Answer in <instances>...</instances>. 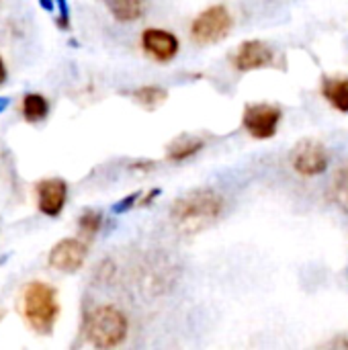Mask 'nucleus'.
I'll return each mask as SVG.
<instances>
[{"label":"nucleus","mask_w":348,"mask_h":350,"mask_svg":"<svg viewBox=\"0 0 348 350\" xmlns=\"http://www.w3.org/2000/svg\"><path fill=\"white\" fill-rule=\"evenodd\" d=\"M105 4L119 23H133L146 12V0H105Z\"/></svg>","instance_id":"11"},{"label":"nucleus","mask_w":348,"mask_h":350,"mask_svg":"<svg viewBox=\"0 0 348 350\" xmlns=\"http://www.w3.org/2000/svg\"><path fill=\"white\" fill-rule=\"evenodd\" d=\"M232 25H234V18L230 10L224 4H213L195 16L191 25V37L201 45L217 43L230 35Z\"/></svg>","instance_id":"4"},{"label":"nucleus","mask_w":348,"mask_h":350,"mask_svg":"<svg viewBox=\"0 0 348 350\" xmlns=\"http://www.w3.org/2000/svg\"><path fill=\"white\" fill-rule=\"evenodd\" d=\"M59 2V8H62V16H57V25L62 29H68V6H66V0H57Z\"/></svg>","instance_id":"19"},{"label":"nucleus","mask_w":348,"mask_h":350,"mask_svg":"<svg viewBox=\"0 0 348 350\" xmlns=\"http://www.w3.org/2000/svg\"><path fill=\"white\" fill-rule=\"evenodd\" d=\"M103 228V215L98 211H84L78 219V230L84 238H94L98 234V230Z\"/></svg>","instance_id":"17"},{"label":"nucleus","mask_w":348,"mask_h":350,"mask_svg":"<svg viewBox=\"0 0 348 350\" xmlns=\"http://www.w3.org/2000/svg\"><path fill=\"white\" fill-rule=\"evenodd\" d=\"M224 197L213 189H197L178 197L170 209V221L183 236H195L213 226L224 211Z\"/></svg>","instance_id":"1"},{"label":"nucleus","mask_w":348,"mask_h":350,"mask_svg":"<svg viewBox=\"0 0 348 350\" xmlns=\"http://www.w3.org/2000/svg\"><path fill=\"white\" fill-rule=\"evenodd\" d=\"M37 193V207L47 217H57L68 199V185L62 178H45L35 185Z\"/></svg>","instance_id":"8"},{"label":"nucleus","mask_w":348,"mask_h":350,"mask_svg":"<svg viewBox=\"0 0 348 350\" xmlns=\"http://www.w3.org/2000/svg\"><path fill=\"white\" fill-rule=\"evenodd\" d=\"M135 203H139V193H135V195H129V197H125L123 201H119V203L113 207V211H115V213H123V211L131 209Z\"/></svg>","instance_id":"18"},{"label":"nucleus","mask_w":348,"mask_h":350,"mask_svg":"<svg viewBox=\"0 0 348 350\" xmlns=\"http://www.w3.org/2000/svg\"><path fill=\"white\" fill-rule=\"evenodd\" d=\"M205 148V139L201 137H193V135H180L176 137L170 146H168V160L172 162H183L193 158L195 154H199Z\"/></svg>","instance_id":"12"},{"label":"nucleus","mask_w":348,"mask_h":350,"mask_svg":"<svg viewBox=\"0 0 348 350\" xmlns=\"http://www.w3.org/2000/svg\"><path fill=\"white\" fill-rule=\"evenodd\" d=\"M86 256H88V246L82 240L64 238L49 250L47 262L51 269L59 273H76L78 269H82Z\"/></svg>","instance_id":"7"},{"label":"nucleus","mask_w":348,"mask_h":350,"mask_svg":"<svg viewBox=\"0 0 348 350\" xmlns=\"http://www.w3.org/2000/svg\"><path fill=\"white\" fill-rule=\"evenodd\" d=\"M41 2V6L45 8V10H51L53 8V0H39Z\"/></svg>","instance_id":"21"},{"label":"nucleus","mask_w":348,"mask_h":350,"mask_svg":"<svg viewBox=\"0 0 348 350\" xmlns=\"http://www.w3.org/2000/svg\"><path fill=\"white\" fill-rule=\"evenodd\" d=\"M131 96L146 109H156L160 107L166 98H168V90L162 88V86H156V84H150V86H139L137 90L131 92Z\"/></svg>","instance_id":"15"},{"label":"nucleus","mask_w":348,"mask_h":350,"mask_svg":"<svg viewBox=\"0 0 348 350\" xmlns=\"http://www.w3.org/2000/svg\"><path fill=\"white\" fill-rule=\"evenodd\" d=\"M332 199L334 203L348 213V166H343L332 183Z\"/></svg>","instance_id":"16"},{"label":"nucleus","mask_w":348,"mask_h":350,"mask_svg":"<svg viewBox=\"0 0 348 350\" xmlns=\"http://www.w3.org/2000/svg\"><path fill=\"white\" fill-rule=\"evenodd\" d=\"M324 98L340 113H348V78H328L322 84Z\"/></svg>","instance_id":"13"},{"label":"nucleus","mask_w":348,"mask_h":350,"mask_svg":"<svg viewBox=\"0 0 348 350\" xmlns=\"http://www.w3.org/2000/svg\"><path fill=\"white\" fill-rule=\"evenodd\" d=\"M6 105H8V98H4V96H0V113L6 109Z\"/></svg>","instance_id":"22"},{"label":"nucleus","mask_w":348,"mask_h":350,"mask_svg":"<svg viewBox=\"0 0 348 350\" xmlns=\"http://www.w3.org/2000/svg\"><path fill=\"white\" fill-rule=\"evenodd\" d=\"M21 111H23V117L27 123H39L47 117L49 113V103L43 94H37V92H31V94H25L23 96V105H21Z\"/></svg>","instance_id":"14"},{"label":"nucleus","mask_w":348,"mask_h":350,"mask_svg":"<svg viewBox=\"0 0 348 350\" xmlns=\"http://www.w3.org/2000/svg\"><path fill=\"white\" fill-rule=\"evenodd\" d=\"M283 113L275 105L267 103H252L244 109L242 125L254 139H271L279 125H281Z\"/></svg>","instance_id":"5"},{"label":"nucleus","mask_w":348,"mask_h":350,"mask_svg":"<svg viewBox=\"0 0 348 350\" xmlns=\"http://www.w3.org/2000/svg\"><path fill=\"white\" fill-rule=\"evenodd\" d=\"M23 316L41 336H49L59 316L57 293L43 281H31L23 291Z\"/></svg>","instance_id":"2"},{"label":"nucleus","mask_w":348,"mask_h":350,"mask_svg":"<svg viewBox=\"0 0 348 350\" xmlns=\"http://www.w3.org/2000/svg\"><path fill=\"white\" fill-rule=\"evenodd\" d=\"M4 80H6V66L0 57V84H4Z\"/></svg>","instance_id":"20"},{"label":"nucleus","mask_w":348,"mask_h":350,"mask_svg":"<svg viewBox=\"0 0 348 350\" xmlns=\"http://www.w3.org/2000/svg\"><path fill=\"white\" fill-rule=\"evenodd\" d=\"M129 324L121 310L113 306H101L90 312L86 320L88 342L96 349H113L121 345L127 336Z\"/></svg>","instance_id":"3"},{"label":"nucleus","mask_w":348,"mask_h":350,"mask_svg":"<svg viewBox=\"0 0 348 350\" xmlns=\"http://www.w3.org/2000/svg\"><path fill=\"white\" fill-rule=\"evenodd\" d=\"M142 47L156 62H170L176 57L180 43H178V37L174 33H170L166 29L152 27V29H146L142 33Z\"/></svg>","instance_id":"9"},{"label":"nucleus","mask_w":348,"mask_h":350,"mask_svg":"<svg viewBox=\"0 0 348 350\" xmlns=\"http://www.w3.org/2000/svg\"><path fill=\"white\" fill-rule=\"evenodd\" d=\"M330 152L316 139H304L291 150V166L302 176H320L328 170Z\"/></svg>","instance_id":"6"},{"label":"nucleus","mask_w":348,"mask_h":350,"mask_svg":"<svg viewBox=\"0 0 348 350\" xmlns=\"http://www.w3.org/2000/svg\"><path fill=\"white\" fill-rule=\"evenodd\" d=\"M273 59H275L273 49L265 41L252 39V41H246L238 47V51L234 55V66L240 72H252V70H260V68L271 66Z\"/></svg>","instance_id":"10"}]
</instances>
